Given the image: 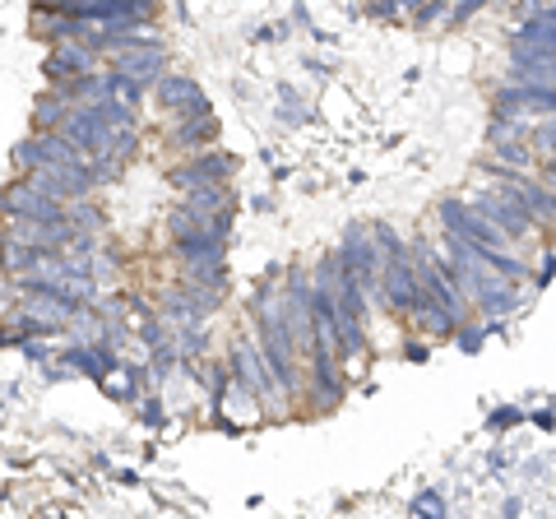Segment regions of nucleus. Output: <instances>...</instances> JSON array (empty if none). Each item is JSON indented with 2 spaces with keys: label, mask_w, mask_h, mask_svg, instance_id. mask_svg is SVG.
Instances as JSON below:
<instances>
[{
  "label": "nucleus",
  "mask_w": 556,
  "mask_h": 519,
  "mask_svg": "<svg viewBox=\"0 0 556 519\" xmlns=\"http://www.w3.org/2000/svg\"><path fill=\"white\" fill-rule=\"evenodd\" d=\"M177 343H181V349H177V353H186V357H195V353H204V343H208V334H200V330H195V320H181V330H177Z\"/></svg>",
  "instance_id": "393cba45"
},
{
  "label": "nucleus",
  "mask_w": 556,
  "mask_h": 519,
  "mask_svg": "<svg viewBox=\"0 0 556 519\" xmlns=\"http://www.w3.org/2000/svg\"><path fill=\"white\" fill-rule=\"evenodd\" d=\"M482 334H486V330H468V334H459V349H464V353H478V349H482Z\"/></svg>",
  "instance_id": "c756f323"
},
{
  "label": "nucleus",
  "mask_w": 556,
  "mask_h": 519,
  "mask_svg": "<svg viewBox=\"0 0 556 519\" xmlns=\"http://www.w3.org/2000/svg\"><path fill=\"white\" fill-rule=\"evenodd\" d=\"M56 135H65V144L79 149L84 159H93V153H108L112 126H102V121H98L89 107H84V102H75V107H70V116H65V126H61Z\"/></svg>",
  "instance_id": "6e6552de"
},
{
  "label": "nucleus",
  "mask_w": 556,
  "mask_h": 519,
  "mask_svg": "<svg viewBox=\"0 0 556 519\" xmlns=\"http://www.w3.org/2000/svg\"><path fill=\"white\" fill-rule=\"evenodd\" d=\"M543 5H552V0H525V14H533V10H543Z\"/></svg>",
  "instance_id": "f704fd0d"
},
{
  "label": "nucleus",
  "mask_w": 556,
  "mask_h": 519,
  "mask_svg": "<svg viewBox=\"0 0 556 519\" xmlns=\"http://www.w3.org/2000/svg\"><path fill=\"white\" fill-rule=\"evenodd\" d=\"M33 10H47V14H75V20H84L89 0H33Z\"/></svg>",
  "instance_id": "a878e982"
},
{
  "label": "nucleus",
  "mask_w": 556,
  "mask_h": 519,
  "mask_svg": "<svg viewBox=\"0 0 556 519\" xmlns=\"http://www.w3.org/2000/svg\"><path fill=\"white\" fill-rule=\"evenodd\" d=\"M84 71H98V65H93V51L84 47L79 38L75 42H56L51 47V56H47V65H42V75L51 84H65V79H75Z\"/></svg>",
  "instance_id": "2eb2a0df"
},
{
  "label": "nucleus",
  "mask_w": 556,
  "mask_h": 519,
  "mask_svg": "<svg viewBox=\"0 0 556 519\" xmlns=\"http://www.w3.org/2000/svg\"><path fill=\"white\" fill-rule=\"evenodd\" d=\"M70 362H75L79 371H89V376H108V371H112V357H108V349H84V353H70Z\"/></svg>",
  "instance_id": "b1692460"
},
{
  "label": "nucleus",
  "mask_w": 556,
  "mask_h": 519,
  "mask_svg": "<svg viewBox=\"0 0 556 519\" xmlns=\"http://www.w3.org/2000/svg\"><path fill=\"white\" fill-rule=\"evenodd\" d=\"M20 306L28 311V316H38V320H47V325H56V330L84 316V302L61 298V292H20Z\"/></svg>",
  "instance_id": "4468645a"
},
{
  "label": "nucleus",
  "mask_w": 556,
  "mask_h": 519,
  "mask_svg": "<svg viewBox=\"0 0 556 519\" xmlns=\"http://www.w3.org/2000/svg\"><path fill=\"white\" fill-rule=\"evenodd\" d=\"M112 71L121 75H130L139 84H159L163 71H167V42L159 47H130V51H116L112 56Z\"/></svg>",
  "instance_id": "9b49d317"
},
{
  "label": "nucleus",
  "mask_w": 556,
  "mask_h": 519,
  "mask_svg": "<svg viewBox=\"0 0 556 519\" xmlns=\"http://www.w3.org/2000/svg\"><path fill=\"white\" fill-rule=\"evenodd\" d=\"M510 61L533 65V61H556V24H547L543 14H529L519 33L510 38Z\"/></svg>",
  "instance_id": "0eeeda50"
},
{
  "label": "nucleus",
  "mask_w": 556,
  "mask_h": 519,
  "mask_svg": "<svg viewBox=\"0 0 556 519\" xmlns=\"http://www.w3.org/2000/svg\"><path fill=\"white\" fill-rule=\"evenodd\" d=\"M533 14H543L547 24H556V5H543V10H533Z\"/></svg>",
  "instance_id": "c9c22d12"
},
{
  "label": "nucleus",
  "mask_w": 556,
  "mask_h": 519,
  "mask_svg": "<svg viewBox=\"0 0 556 519\" xmlns=\"http://www.w3.org/2000/svg\"><path fill=\"white\" fill-rule=\"evenodd\" d=\"M65 218L75 223L79 232H89V237L102 228V210H98V204H89V195H84V200H70V204H65Z\"/></svg>",
  "instance_id": "412c9836"
},
{
  "label": "nucleus",
  "mask_w": 556,
  "mask_h": 519,
  "mask_svg": "<svg viewBox=\"0 0 556 519\" xmlns=\"http://www.w3.org/2000/svg\"><path fill=\"white\" fill-rule=\"evenodd\" d=\"M139 339H144V343H153V349H159V343H163V325H144V330H139Z\"/></svg>",
  "instance_id": "2f4dec72"
},
{
  "label": "nucleus",
  "mask_w": 556,
  "mask_h": 519,
  "mask_svg": "<svg viewBox=\"0 0 556 519\" xmlns=\"http://www.w3.org/2000/svg\"><path fill=\"white\" fill-rule=\"evenodd\" d=\"M343 265L357 274V279H362V288H367V283H376V274H380V251H376L371 232H348Z\"/></svg>",
  "instance_id": "f3484780"
},
{
  "label": "nucleus",
  "mask_w": 556,
  "mask_h": 519,
  "mask_svg": "<svg viewBox=\"0 0 556 519\" xmlns=\"http://www.w3.org/2000/svg\"><path fill=\"white\" fill-rule=\"evenodd\" d=\"M0 218H38V223H56L65 218V204H56L51 195H42L38 186L28 181H10L0 190Z\"/></svg>",
  "instance_id": "20e7f679"
},
{
  "label": "nucleus",
  "mask_w": 556,
  "mask_h": 519,
  "mask_svg": "<svg viewBox=\"0 0 556 519\" xmlns=\"http://www.w3.org/2000/svg\"><path fill=\"white\" fill-rule=\"evenodd\" d=\"M167 140L186 149V153H200L218 140V116L214 112H195V116H172V126H167Z\"/></svg>",
  "instance_id": "ddd939ff"
},
{
  "label": "nucleus",
  "mask_w": 556,
  "mask_h": 519,
  "mask_svg": "<svg viewBox=\"0 0 556 519\" xmlns=\"http://www.w3.org/2000/svg\"><path fill=\"white\" fill-rule=\"evenodd\" d=\"M181 210H190V214H218V210H232V190L223 186V181H214V186H190V190H181Z\"/></svg>",
  "instance_id": "a211bd4d"
},
{
  "label": "nucleus",
  "mask_w": 556,
  "mask_h": 519,
  "mask_svg": "<svg viewBox=\"0 0 556 519\" xmlns=\"http://www.w3.org/2000/svg\"><path fill=\"white\" fill-rule=\"evenodd\" d=\"M84 20L89 24H153L159 20V0H89Z\"/></svg>",
  "instance_id": "9d476101"
},
{
  "label": "nucleus",
  "mask_w": 556,
  "mask_h": 519,
  "mask_svg": "<svg viewBox=\"0 0 556 519\" xmlns=\"http://www.w3.org/2000/svg\"><path fill=\"white\" fill-rule=\"evenodd\" d=\"M515 418H519V413H510V408H506V413H496V418H492V427H510Z\"/></svg>",
  "instance_id": "473e14b6"
},
{
  "label": "nucleus",
  "mask_w": 556,
  "mask_h": 519,
  "mask_svg": "<svg viewBox=\"0 0 556 519\" xmlns=\"http://www.w3.org/2000/svg\"><path fill=\"white\" fill-rule=\"evenodd\" d=\"M543 172H547L552 186H556V153H547V159H543Z\"/></svg>",
  "instance_id": "72a5a7b5"
},
{
  "label": "nucleus",
  "mask_w": 556,
  "mask_h": 519,
  "mask_svg": "<svg viewBox=\"0 0 556 519\" xmlns=\"http://www.w3.org/2000/svg\"><path fill=\"white\" fill-rule=\"evenodd\" d=\"M482 5H486V0H450V14H445V20H450V24H468Z\"/></svg>",
  "instance_id": "cd10ccee"
},
{
  "label": "nucleus",
  "mask_w": 556,
  "mask_h": 519,
  "mask_svg": "<svg viewBox=\"0 0 556 519\" xmlns=\"http://www.w3.org/2000/svg\"><path fill=\"white\" fill-rule=\"evenodd\" d=\"M177 349H172V343H167V349H163V343H159V353H153V362H159V367H153V371H159V376H167L172 367H177Z\"/></svg>",
  "instance_id": "c85d7f7f"
},
{
  "label": "nucleus",
  "mask_w": 556,
  "mask_h": 519,
  "mask_svg": "<svg viewBox=\"0 0 556 519\" xmlns=\"http://www.w3.org/2000/svg\"><path fill=\"white\" fill-rule=\"evenodd\" d=\"M492 149H496V167H506V172H525V167H533V153H529V149H519L515 140H496Z\"/></svg>",
  "instance_id": "5701e85b"
},
{
  "label": "nucleus",
  "mask_w": 556,
  "mask_h": 519,
  "mask_svg": "<svg viewBox=\"0 0 556 519\" xmlns=\"http://www.w3.org/2000/svg\"><path fill=\"white\" fill-rule=\"evenodd\" d=\"M445 14H450V0H427V5L413 10V24H437Z\"/></svg>",
  "instance_id": "bb28decb"
},
{
  "label": "nucleus",
  "mask_w": 556,
  "mask_h": 519,
  "mask_svg": "<svg viewBox=\"0 0 556 519\" xmlns=\"http://www.w3.org/2000/svg\"><path fill=\"white\" fill-rule=\"evenodd\" d=\"M153 93H159L163 112L167 116H195V112H208V98L204 89L190 75H163L159 84H153Z\"/></svg>",
  "instance_id": "1a4fd4ad"
},
{
  "label": "nucleus",
  "mask_w": 556,
  "mask_h": 519,
  "mask_svg": "<svg viewBox=\"0 0 556 519\" xmlns=\"http://www.w3.org/2000/svg\"><path fill=\"white\" fill-rule=\"evenodd\" d=\"M413 320H417V330H422V334H450L459 316H450L445 306H437V302H427V298H422V302L413 306Z\"/></svg>",
  "instance_id": "aec40b11"
},
{
  "label": "nucleus",
  "mask_w": 556,
  "mask_h": 519,
  "mask_svg": "<svg viewBox=\"0 0 556 519\" xmlns=\"http://www.w3.org/2000/svg\"><path fill=\"white\" fill-rule=\"evenodd\" d=\"M437 218H441V228H445L450 237H459L464 246H473V251H501V246H506V237H501L492 223H486V218L473 210V204L459 200V195L441 200V204H437Z\"/></svg>",
  "instance_id": "7ed1b4c3"
},
{
  "label": "nucleus",
  "mask_w": 556,
  "mask_h": 519,
  "mask_svg": "<svg viewBox=\"0 0 556 519\" xmlns=\"http://www.w3.org/2000/svg\"><path fill=\"white\" fill-rule=\"evenodd\" d=\"M501 186L496 190H486V195H473L468 204L492 223V228L506 237V241H525V237H533V214H529V204L519 200V190L506 181V177H496Z\"/></svg>",
  "instance_id": "f03ea898"
},
{
  "label": "nucleus",
  "mask_w": 556,
  "mask_h": 519,
  "mask_svg": "<svg viewBox=\"0 0 556 519\" xmlns=\"http://www.w3.org/2000/svg\"><path fill=\"white\" fill-rule=\"evenodd\" d=\"M89 33V20H75V14H47V10H33V38L42 42H75Z\"/></svg>",
  "instance_id": "dca6fc26"
},
{
  "label": "nucleus",
  "mask_w": 556,
  "mask_h": 519,
  "mask_svg": "<svg viewBox=\"0 0 556 519\" xmlns=\"http://www.w3.org/2000/svg\"><path fill=\"white\" fill-rule=\"evenodd\" d=\"M413 510H427V515H441V496H417Z\"/></svg>",
  "instance_id": "7c9ffc66"
},
{
  "label": "nucleus",
  "mask_w": 556,
  "mask_h": 519,
  "mask_svg": "<svg viewBox=\"0 0 556 519\" xmlns=\"http://www.w3.org/2000/svg\"><path fill=\"white\" fill-rule=\"evenodd\" d=\"M232 376L241 380V390H251V394H274L278 390V380L274 371L265 367V357H260L255 343H232Z\"/></svg>",
  "instance_id": "f8f14e48"
},
{
  "label": "nucleus",
  "mask_w": 556,
  "mask_h": 519,
  "mask_svg": "<svg viewBox=\"0 0 556 519\" xmlns=\"http://www.w3.org/2000/svg\"><path fill=\"white\" fill-rule=\"evenodd\" d=\"M144 89L149 84H139V79H130V75H121V71H108V98H116V102H135L144 98Z\"/></svg>",
  "instance_id": "4be33fe9"
},
{
  "label": "nucleus",
  "mask_w": 556,
  "mask_h": 519,
  "mask_svg": "<svg viewBox=\"0 0 556 519\" xmlns=\"http://www.w3.org/2000/svg\"><path fill=\"white\" fill-rule=\"evenodd\" d=\"M380 302L390 311H408L422 302V283H417V269H413V255L408 260H380Z\"/></svg>",
  "instance_id": "39448f33"
},
{
  "label": "nucleus",
  "mask_w": 556,
  "mask_h": 519,
  "mask_svg": "<svg viewBox=\"0 0 556 519\" xmlns=\"http://www.w3.org/2000/svg\"><path fill=\"white\" fill-rule=\"evenodd\" d=\"M255 330H260V357L274 371L278 390H298L302 385V367H298V343H292L288 316H283V298L278 292H260L255 298Z\"/></svg>",
  "instance_id": "f257e3e1"
},
{
  "label": "nucleus",
  "mask_w": 556,
  "mask_h": 519,
  "mask_svg": "<svg viewBox=\"0 0 556 519\" xmlns=\"http://www.w3.org/2000/svg\"><path fill=\"white\" fill-rule=\"evenodd\" d=\"M70 107H75V102H65L56 89L51 93H42L38 102H33V130H61L65 126V116H70Z\"/></svg>",
  "instance_id": "6ab92c4d"
},
{
  "label": "nucleus",
  "mask_w": 556,
  "mask_h": 519,
  "mask_svg": "<svg viewBox=\"0 0 556 519\" xmlns=\"http://www.w3.org/2000/svg\"><path fill=\"white\" fill-rule=\"evenodd\" d=\"M237 172V159L232 153H218V149H200L190 163H177L167 172V181L177 190H190V186H214V181H228Z\"/></svg>",
  "instance_id": "423d86ee"
}]
</instances>
